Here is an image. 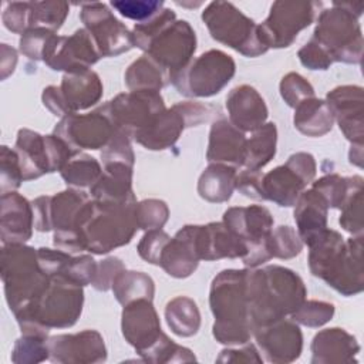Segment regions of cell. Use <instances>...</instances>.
Returning a JSON list of instances; mask_svg holds the SVG:
<instances>
[{
	"mask_svg": "<svg viewBox=\"0 0 364 364\" xmlns=\"http://www.w3.org/2000/svg\"><path fill=\"white\" fill-rule=\"evenodd\" d=\"M260 351L270 363H291L299 358L303 336L297 324L290 320H277L253 331Z\"/></svg>",
	"mask_w": 364,
	"mask_h": 364,
	"instance_id": "obj_22",
	"label": "cell"
},
{
	"mask_svg": "<svg viewBox=\"0 0 364 364\" xmlns=\"http://www.w3.org/2000/svg\"><path fill=\"white\" fill-rule=\"evenodd\" d=\"M124 270L125 266L118 257H107L97 264V273L91 284L100 291H107L112 289L114 280Z\"/></svg>",
	"mask_w": 364,
	"mask_h": 364,
	"instance_id": "obj_56",
	"label": "cell"
},
{
	"mask_svg": "<svg viewBox=\"0 0 364 364\" xmlns=\"http://www.w3.org/2000/svg\"><path fill=\"white\" fill-rule=\"evenodd\" d=\"M262 176L263 173L260 171L253 169H245L236 175L235 189H237L240 193L250 199L256 200H264L263 196V188H262Z\"/></svg>",
	"mask_w": 364,
	"mask_h": 364,
	"instance_id": "obj_57",
	"label": "cell"
},
{
	"mask_svg": "<svg viewBox=\"0 0 364 364\" xmlns=\"http://www.w3.org/2000/svg\"><path fill=\"white\" fill-rule=\"evenodd\" d=\"M225 226L246 245L242 257L245 266L256 267L272 259L269 237L273 230V216L262 205L233 206L223 213Z\"/></svg>",
	"mask_w": 364,
	"mask_h": 364,
	"instance_id": "obj_11",
	"label": "cell"
},
{
	"mask_svg": "<svg viewBox=\"0 0 364 364\" xmlns=\"http://www.w3.org/2000/svg\"><path fill=\"white\" fill-rule=\"evenodd\" d=\"M98 109L112 122L115 129L134 138L138 131L165 109V102L159 91L135 90L118 94Z\"/></svg>",
	"mask_w": 364,
	"mask_h": 364,
	"instance_id": "obj_14",
	"label": "cell"
},
{
	"mask_svg": "<svg viewBox=\"0 0 364 364\" xmlns=\"http://www.w3.org/2000/svg\"><path fill=\"white\" fill-rule=\"evenodd\" d=\"M237 171L228 164L212 162L199 176L198 193L202 199L213 203L226 202L235 191Z\"/></svg>",
	"mask_w": 364,
	"mask_h": 364,
	"instance_id": "obj_33",
	"label": "cell"
},
{
	"mask_svg": "<svg viewBox=\"0 0 364 364\" xmlns=\"http://www.w3.org/2000/svg\"><path fill=\"white\" fill-rule=\"evenodd\" d=\"M33 228V205L16 191L1 195L0 237L3 245L26 243L31 237Z\"/></svg>",
	"mask_w": 364,
	"mask_h": 364,
	"instance_id": "obj_25",
	"label": "cell"
},
{
	"mask_svg": "<svg viewBox=\"0 0 364 364\" xmlns=\"http://www.w3.org/2000/svg\"><path fill=\"white\" fill-rule=\"evenodd\" d=\"M101 57L92 36L85 28H78L70 37L54 34L46 47L43 61L54 71L77 73L90 70Z\"/></svg>",
	"mask_w": 364,
	"mask_h": 364,
	"instance_id": "obj_18",
	"label": "cell"
},
{
	"mask_svg": "<svg viewBox=\"0 0 364 364\" xmlns=\"http://www.w3.org/2000/svg\"><path fill=\"white\" fill-rule=\"evenodd\" d=\"M176 20V14L173 10L164 7L159 13L144 23H136L132 28V37L135 47L144 50L145 46L168 24Z\"/></svg>",
	"mask_w": 364,
	"mask_h": 364,
	"instance_id": "obj_47",
	"label": "cell"
},
{
	"mask_svg": "<svg viewBox=\"0 0 364 364\" xmlns=\"http://www.w3.org/2000/svg\"><path fill=\"white\" fill-rule=\"evenodd\" d=\"M90 196L108 203H135L132 166L122 162L105 164L100 178L90 188Z\"/></svg>",
	"mask_w": 364,
	"mask_h": 364,
	"instance_id": "obj_29",
	"label": "cell"
},
{
	"mask_svg": "<svg viewBox=\"0 0 364 364\" xmlns=\"http://www.w3.org/2000/svg\"><path fill=\"white\" fill-rule=\"evenodd\" d=\"M3 24L16 34H24L33 28V4L31 1H11L1 14Z\"/></svg>",
	"mask_w": 364,
	"mask_h": 364,
	"instance_id": "obj_49",
	"label": "cell"
},
{
	"mask_svg": "<svg viewBox=\"0 0 364 364\" xmlns=\"http://www.w3.org/2000/svg\"><path fill=\"white\" fill-rule=\"evenodd\" d=\"M348 158L351 164L361 168L363 166V144H353Z\"/></svg>",
	"mask_w": 364,
	"mask_h": 364,
	"instance_id": "obj_62",
	"label": "cell"
},
{
	"mask_svg": "<svg viewBox=\"0 0 364 364\" xmlns=\"http://www.w3.org/2000/svg\"><path fill=\"white\" fill-rule=\"evenodd\" d=\"M340 225L348 233L358 236L363 235V178L355 175L353 186L350 188L341 205Z\"/></svg>",
	"mask_w": 364,
	"mask_h": 364,
	"instance_id": "obj_40",
	"label": "cell"
},
{
	"mask_svg": "<svg viewBox=\"0 0 364 364\" xmlns=\"http://www.w3.org/2000/svg\"><path fill=\"white\" fill-rule=\"evenodd\" d=\"M121 317L122 334L139 355L149 351L164 334L152 300L138 299L125 304Z\"/></svg>",
	"mask_w": 364,
	"mask_h": 364,
	"instance_id": "obj_20",
	"label": "cell"
},
{
	"mask_svg": "<svg viewBox=\"0 0 364 364\" xmlns=\"http://www.w3.org/2000/svg\"><path fill=\"white\" fill-rule=\"evenodd\" d=\"M101 97L102 82L92 70L65 73L60 87L48 85L41 95L44 107L61 118L95 105Z\"/></svg>",
	"mask_w": 364,
	"mask_h": 364,
	"instance_id": "obj_12",
	"label": "cell"
},
{
	"mask_svg": "<svg viewBox=\"0 0 364 364\" xmlns=\"http://www.w3.org/2000/svg\"><path fill=\"white\" fill-rule=\"evenodd\" d=\"M54 34V31H50L43 27L30 28L20 37V51L31 60H43L46 47Z\"/></svg>",
	"mask_w": 364,
	"mask_h": 364,
	"instance_id": "obj_54",
	"label": "cell"
},
{
	"mask_svg": "<svg viewBox=\"0 0 364 364\" xmlns=\"http://www.w3.org/2000/svg\"><path fill=\"white\" fill-rule=\"evenodd\" d=\"M169 216L168 205L159 199H145L135 203V219L138 229H161Z\"/></svg>",
	"mask_w": 364,
	"mask_h": 364,
	"instance_id": "obj_44",
	"label": "cell"
},
{
	"mask_svg": "<svg viewBox=\"0 0 364 364\" xmlns=\"http://www.w3.org/2000/svg\"><path fill=\"white\" fill-rule=\"evenodd\" d=\"M316 176V161L309 152H296L289 156L284 165L262 176L264 200L279 206H294L299 195L313 182Z\"/></svg>",
	"mask_w": 364,
	"mask_h": 364,
	"instance_id": "obj_15",
	"label": "cell"
},
{
	"mask_svg": "<svg viewBox=\"0 0 364 364\" xmlns=\"http://www.w3.org/2000/svg\"><path fill=\"white\" fill-rule=\"evenodd\" d=\"M14 151L18 155L24 181L37 179L44 173H51L46 136L31 129L21 128L17 132Z\"/></svg>",
	"mask_w": 364,
	"mask_h": 364,
	"instance_id": "obj_32",
	"label": "cell"
},
{
	"mask_svg": "<svg viewBox=\"0 0 364 364\" xmlns=\"http://www.w3.org/2000/svg\"><path fill=\"white\" fill-rule=\"evenodd\" d=\"M196 247L200 260H219L223 257L235 259L246 255L245 242L229 230L223 222L199 225Z\"/></svg>",
	"mask_w": 364,
	"mask_h": 364,
	"instance_id": "obj_27",
	"label": "cell"
},
{
	"mask_svg": "<svg viewBox=\"0 0 364 364\" xmlns=\"http://www.w3.org/2000/svg\"><path fill=\"white\" fill-rule=\"evenodd\" d=\"M246 291L249 320L253 330L291 314L307 296L301 277L277 264L247 270Z\"/></svg>",
	"mask_w": 364,
	"mask_h": 364,
	"instance_id": "obj_1",
	"label": "cell"
},
{
	"mask_svg": "<svg viewBox=\"0 0 364 364\" xmlns=\"http://www.w3.org/2000/svg\"><path fill=\"white\" fill-rule=\"evenodd\" d=\"M246 136L229 119L219 118L213 121L209 132L206 159L209 162L228 164L242 168Z\"/></svg>",
	"mask_w": 364,
	"mask_h": 364,
	"instance_id": "obj_28",
	"label": "cell"
},
{
	"mask_svg": "<svg viewBox=\"0 0 364 364\" xmlns=\"http://www.w3.org/2000/svg\"><path fill=\"white\" fill-rule=\"evenodd\" d=\"M115 132L112 122L100 111L68 114L54 128V135L64 139L74 151L104 148Z\"/></svg>",
	"mask_w": 364,
	"mask_h": 364,
	"instance_id": "obj_19",
	"label": "cell"
},
{
	"mask_svg": "<svg viewBox=\"0 0 364 364\" xmlns=\"http://www.w3.org/2000/svg\"><path fill=\"white\" fill-rule=\"evenodd\" d=\"M82 286L63 274H54L38 296L14 316L23 334L47 337L51 328L74 326L82 311Z\"/></svg>",
	"mask_w": 364,
	"mask_h": 364,
	"instance_id": "obj_3",
	"label": "cell"
},
{
	"mask_svg": "<svg viewBox=\"0 0 364 364\" xmlns=\"http://www.w3.org/2000/svg\"><path fill=\"white\" fill-rule=\"evenodd\" d=\"M326 102L344 136L351 144H363V88L360 85L336 87L328 91Z\"/></svg>",
	"mask_w": 364,
	"mask_h": 364,
	"instance_id": "obj_23",
	"label": "cell"
},
{
	"mask_svg": "<svg viewBox=\"0 0 364 364\" xmlns=\"http://www.w3.org/2000/svg\"><path fill=\"white\" fill-rule=\"evenodd\" d=\"M360 346L346 330L333 327L317 333L311 343V363H351Z\"/></svg>",
	"mask_w": 364,
	"mask_h": 364,
	"instance_id": "obj_31",
	"label": "cell"
},
{
	"mask_svg": "<svg viewBox=\"0 0 364 364\" xmlns=\"http://www.w3.org/2000/svg\"><path fill=\"white\" fill-rule=\"evenodd\" d=\"M229 121L243 132H253L260 128L269 115L262 95L250 85L235 87L226 97Z\"/></svg>",
	"mask_w": 364,
	"mask_h": 364,
	"instance_id": "obj_26",
	"label": "cell"
},
{
	"mask_svg": "<svg viewBox=\"0 0 364 364\" xmlns=\"http://www.w3.org/2000/svg\"><path fill=\"white\" fill-rule=\"evenodd\" d=\"M294 220L303 243L311 245L327 229L328 205L316 191H303L294 203Z\"/></svg>",
	"mask_w": 364,
	"mask_h": 364,
	"instance_id": "obj_30",
	"label": "cell"
},
{
	"mask_svg": "<svg viewBox=\"0 0 364 364\" xmlns=\"http://www.w3.org/2000/svg\"><path fill=\"white\" fill-rule=\"evenodd\" d=\"M218 108L198 101H183L165 108L145 128L134 135V139L146 149L162 151L172 148L185 128L209 121Z\"/></svg>",
	"mask_w": 364,
	"mask_h": 364,
	"instance_id": "obj_9",
	"label": "cell"
},
{
	"mask_svg": "<svg viewBox=\"0 0 364 364\" xmlns=\"http://www.w3.org/2000/svg\"><path fill=\"white\" fill-rule=\"evenodd\" d=\"M125 84L131 91L135 90H154L159 91L169 84L166 73L146 54L135 60L124 75Z\"/></svg>",
	"mask_w": 364,
	"mask_h": 364,
	"instance_id": "obj_37",
	"label": "cell"
},
{
	"mask_svg": "<svg viewBox=\"0 0 364 364\" xmlns=\"http://www.w3.org/2000/svg\"><path fill=\"white\" fill-rule=\"evenodd\" d=\"M354 179H355V175L344 178L337 173H330L313 182L311 188L316 189L324 198L328 208L340 209L350 188L353 186Z\"/></svg>",
	"mask_w": 364,
	"mask_h": 364,
	"instance_id": "obj_42",
	"label": "cell"
},
{
	"mask_svg": "<svg viewBox=\"0 0 364 364\" xmlns=\"http://www.w3.org/2000/svg\"><path fill=\"white\" fill-rule=\"evenodd\" d=\"M33 4V28L43 27L57 33L70 13V4L63 0L31 1Z\"/></svg>",
	"mask_w": 364,
	"mask_h": 364,
	"instance_id": "obj_41",
	"label": "cell"
},
{
	"mask_svg": "<svg viewBox=\"0 0 364 364\" xmlns=\"http://www.w3.org/2000/svg\"><path fill=\"white\" fill-rule=\"evenodd\" d=\"M80 18L95 40L102 57H115L135 47L132 31L114 16L107 4L82 3Z\"/></svg>",
	"mask_w": 364,
	"mask_h": 364,
	"instance_id": "obj_17",
	"label": "cell"
},
{
	"mask_svg": "<svg viewBox=\"0 0 364 364\" xmlns=\"http://www.w3.org/2000/svg\"><path fill=\"white\" fill-rule=\"evenodd\" d=\"M320 6L317 1H274L266 20L259 24L262 41L267 48L291 46L297 34L314 21Z\"/></svg>",
	"mask_w": 364,
	"mask_h": 364,
	"instance_id": "obj_13",
	"label": "cell"
},
{
	"mask_svg": "<svg viewBox=\"0 0 364 364\" xmlns=\"http://www.w3.org/2000/svg\"><path fill=\"white\" fill-rule=\"evenodd\" d=\"M169 240L171 236L162 229H151L146 230V233L142 236L136 249L144 260L151 264H159L161 255Z\"/></svg>",
	"mask_w": 364,
	"mask_h": 364,
	"instance_id": "obj_55",
	"label": "cell"
},
{
	"mask_svg": "<svg viewBox=\"0 0 364 364\" xmlns=\"http://www.w3.org/2000/svg\"><path fill=\"white\" fill-rule=\"evenodd\" d=\"M50 200L51 196H38L31 202L33 215H34V229L38 232H50Z\"/></svg>",
	"mask_w": 364,
	"mask_h": 364,
	"instance_id": "obj_59",
	"label": "cell"
},
{
	"mask_svg": "<svg viewBox=\"0 0 364 364\" xmlns=\"http://www.w3.org/2000/svg\"><path fill=\"white\" fill-rule=\"evenodd\" d=\"M235 71L236 64L229 54L220 50H209L172 75L171 82L185 97H212L229 84Z\"/></svg>",
	"mask_w": 364,
	"mask_h": 364,
	"instance_id": "obj_10",
	"label": "cell"
},
{
	"mask_svg": "<svg viewBox=\"0 0 364 364\" xmlns=\"http://www.w3.org/2000/svg\"><path fill=\"white\" fill-rule=\"evenodd\" d=\"M297 55L300 63L309 70H327L333 64L328 54L311 38L299 50Z\"/></svg>",
	"mask_w": 364,
	"mask_h": 364,
	"instance_id": "obj_58",
	"label": "cell"
},
{
	"mask_svg": "<svg viewBox=\"0 0 364 364\" xmlns=\"http://www.w3.org/2000/svg\"><path fill=\"white\" fill-rule=\"evenodd\" d=\"M363 3L334 1L317 18L311 40H314L331 58L347 64H358L363 57V31L360 16Z\"/></svg>",
	"mask_w": 364,
	"mask_h": 364,
	"instance_id": "obj_5",
	"label": "cell"
},
{
	"mask_svg": "<svg viewBox=\"0 0 364 364\" xmlns=\"http://www.w3.org/2000/svg\"><path fill=\"white\" fill-rule=\"evenodd\" d=\"M202 20L213 40L245 57H257L269 50L262 41L259 24L230 1H210L202 11Z\"/></svg>",
	"mask_w": 364,
	"mask_h": 364,
	"instance_id": "obj_8",
	"label": "cell"
},
{
	"mask_svg": "<svg viewBox=\"0 0 364 364\" xmlns=\"http://www.w3.org/2000/svg\"><path fill=\"white\" fill-rule=\"evenodd\" d=\"M121 16L144 23L164 9L161 0H112L109 3Z\"/></svg>",
	"mask_w": 364,
	"mask_h": 364,
	"instance_id": "obj_50",
	"label": "cell"
},
{
	"mask_svg": "<svg viewBox=\"0 0 364 364\" xmlns=\"http://www.w3.org/2000/svg\"><path fill=\"white\" fill-rule=\"evenodd\" d=\"M247 270L226 269L215 276L209 291V304L215 317L213 337L228 346H240L253 336L247 311Z\"/></svg>",
	"mask_w": 364,
	"mask_h": 364,
	"instance_id": "obj_4",
	"label": "cell"
},
{
	"mask_svg": "<svg viewBox=\"0 0 364 364\" xmlns=\"http://www.w3.org/2000/svg\"><path fill=\"white\" fill-rule=\"evenodd\" d=\"M168 327L181 337H191L198 333L200 326V313L196 303L186 297L178 296L168 301L165 307Z\"/></svg>",
	"mask_w": 364,
	"mask_h": 364,
	"instance_id": "obj_36",
	"label": "cell"
},
{
	"mask_svg": "<svg viewBox=\"0 0 364 364\" xmlns=\"http://www.w3.org/2000/svg\"><path fill=\"white\" fill-rule=\"evenodd\" d=\"M294 127L307 136H323L331 131L334 117L324 100L307 98L294 108Z\"/></svg>",
	"mask_w": 364,
	"mask_h": 364,
	"instance_id": "obj_34",
	"label": "cell"
},
{
	"mask_svg": "<svg viewBox=\"0 0 364 364\" xmlns=\"http://www.w3.org/2000/svg\"><path fill=\"white\" fill-rule=\"evenodd\" d=\"M1 279L7 304L14 314L38 296L50 276L40 269L37 249L10 243L1 249Z\"/></svg>",
	"mask_w": 364,
	"mask_h": 364,
	"instance_id": "obj_7",
	"label": "cell"
},
{
	"mask_svg": "<svg viewBox=\"0 0 364 364\" xmlns=\"http://www.w3.org/2000/svg\"><path fill=\"white\" fill-rule=\"evenodd\" d=\"M218 361H256L260 363L262 357H259L257 350L255 346H246L240 350H223L220 351V355L218 357Z\"/></svg>",
	"mask_w": 364,
	"mask_h": 364,
	"instance_id": "obj_60",
	"label": "cell"
},
{
	"mask_svg": "<svg viewBox=\"0 0 364 364\" xmlns=\"http://www.w3.org/2000/svg\"><path fill=\"white\" fill-rule=\"evenodd\" d=\"M269 247L272 257L291 259L300 255L303 249V240L291 226L282 225L272 230L269 237Z\"/></svg>",
	"mask_w": 364,
	"mask_h": 364,
	"instance_id": "obj_43",
	"label": "cell"
},
{
	"mask_svg": "<svg viewBox=\"0 0 364 364\" xmlns=\"http://www.w3.org/2000/svg\"><path fill=\"white\" fill-rule=\"evenodd\" d=\"M198 229L199 225H186L166 243L159 259V266L169 276L183 279L196 270L200 260L196 247Z\"/></svg>",
	"mask_w": 364,
	"mask_h": 364,
	"instance_id": "obj_24",
	"label": "cell"
},
{
	"mask_svg": "<svg viewBox=\"0 0 364 364\" xmlns=\"http://www.w3.org/2000/svg\"><path fill=\"white\" fill-rule=\"evenodd\" d=\"M95 273H97L95 260L88 255H81L75 257L71 256V259L65 264L61 274L65 276L68 280L84 287L92 283Z\"/></svg>",
	"mask_w": 364,
	"mask_h": 364,
	"instance_id": "obj_53",
	"label": "cell"
},
{
	"mask_svg": "<svg viewBox=\"0 0 364 364\" xmlns=\"http://www.w3.org/2000/svg\"><path fill=\"white\" fill-rule=\"evenodd\" d=\"M101 158L104 165L109 162H122L134 166L135 156L131 146V136L119 129H115L109 142L102 148Z\"/></svg>",
	"mask_w": 364,
	"mask_h": 364,
	"instance_id": "obj_52",
	"label": "cell"
},
{
	"mask_svg": "<svg viewBox=\"0 0 364 364\" xmlns=\"http://www.w3.org/2000/svg\"><path fill=\"white\" fill-rule=\"evenodd\" d=\"M102 169L100 162L82 152H77L60 171L67 185L75 188H91L100 178Z\"/></svg>",
	"mask_w": 364,
	"mask_h": 364,
	"instance_id": "obj_39",
	"label": "cell"
},
{
	"mask_svg": "<svg viewBox=\"0 0 364 364\" xmlns=\"http://www.w3.org/2000/svg\"><path fill=\"white\" fill-rule=\"evenodd\" d=\"M47 348L54 363H101L107 358L104 340L95 330L48 337Z\"/></svg>",
	"mask_w": 364,
	"mask_h": 364,
	"instance_id": "obj_21",
	"label": "cell"
},
{
	"mask_svg": "<svg viewBox=\"0 0 364 364\" xmlns=\"http://www.w3.org/2000/svg\"><path fill=\"white\" fill-rule=\"evenodd\" d=\"M0 192L1 195L14 192L16 189L20 188L23 179L21 168H20V161L18 155L14 149L9 148L7 145L1 146L0 152Z\"/></svg>",
	"mask_w": 364,
	"mask_h": 364,
	"instance_id": "obj_48",
	"label": "cell"
},
{
	"mask_svg": "<svg viewBox=\"0 0 364 364\" xmlns=\"http://www.w3.org/2000/svg\"><path fill=\"white\" fill-rule=\"evenodd\" d=\"M280 95L289 107L296 108L301 101L314 97V88L299 73H289L280 81Z\"/></svg>",
	"mask_w": 364,
	"mask_h": 364,
	"instance_id": "obj_51",
	"label": "cell"
},
{
	"mask_svg": "<svg viewBox=\"0 0 364 364\" xmlns=\"http://www.w3.org/2000/svg\"><path fill=\"white\" fill-rule=\"evenodd\" d=\"M277 128L274 122H266L246 139L242 168L260 171L276 155Z\"/></svg>",
	"mask_w": 364,
	"mask_h": 364,
	"instance_id": "obj_35",
	"label": "cell"
},
{
	"mask_svg": "<svg viewBox=\"0 0 364 364\" xmlns=\"http://www.w3.org/2000/svg\"><path fill=\"white\" fill-rule=\"evenodd\" d=\"M112 291L115 299L122 304H128L138 299H154L155 286L154 280L142 273L134 270H124L121 272L112 283Z\"/></svg>",
	"mask_w": 364,
	"mask_h": 364,
	"instance_id": "obj_38",
	"label": "cell"
},
{
	"mask_svg": "<svg viewBox=\"0 0 364 364\" xmlns=\"http://www.w3.org/2000/svg\"><path fill=\"white\" fill-rule=\"evenodd\" d=\"M135 203H108L91 199L81 223L85 250L105 255L129 243L138 230Z\"/></svg>",
	"mask_w": 364,
	"mask_h": 364,
	"instance_id": "obj_6",
	"label": "cell"
},
{
	"mask_svg": "<svg viewBox=\"0 0 364 364\" xmlns=\"http://www.w3.org/2000/svg\"><path fill=\"white\" fill-rule=\"evenodd\" d=\"M168 75L185 68L196 51V34L186 20H175L162 28L142 50Z\"/></svg>",
	"mask_w": 364,
	"mask_h": 364,
	"instance_id": "obj_16",
	"label": "cell"
},
{
	"mask_svg": "<svg viewBox=\"0 0 364 364\" xmlns=\"http://www.w3.org/2000/svg\"><path fill=\"white\" fill-rule=\"evenodd\" d=\"M17 64V51L7 44H1V80H6Z\"/></svg>",
	"mask_w": 364,
	"mask_h": 364,
	"instance_id": "obj_61",
	"label": "cell"
},
{
	"mask_svg": "<svg viewBox=\"0 0 364 364\" xmlns=\"http://www.w3.org/2000/svg\"><path fill=\"white\" fill-rule=\"evenodd\" d=\"M309 247V267L313 276L343 296L363 291V235L344 242L338 232L326 229Z\"/></svg>",
	"mask_w": 364,
	"mask_h": 364,
	"instance_id": "obj_2",
	"label": "cell"
},
{
	"mask_svg": "<svg viewBox=\"0 0 364 364\" xmlns=\"http://www.w3.org/2000/svg\"><path fill=\"white\" fill-rule=\"evenodd\" d=\"M334 314V306L323 300H304L301 306L294 310L290 316L293 321L307 326V327H320L331 320Z\"/></svg>",
	"mask_w": 364,
	"mask_h": 364,
	"instance_id": "obj_45",
	"label": "cell"
},
{
	"mask_svg": "<svg viewBox=\"0 0 364 364\" xmlns=\"http://www.w3.org/2000/svg\"><path fill=\"white\" fill-rule=\"evenodd\" d=\"M48 358L47 337L38 334H23L13 348L14 363H38Z\"/></svg>",
	"mask_w": 364,
	"mask_h": 364,
	"instance_id": "obj_46",
	"label": "cell"
}]
</instances>
